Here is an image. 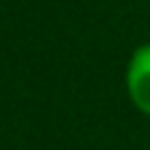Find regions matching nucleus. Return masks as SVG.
<instances>
[{
    "label": "nucleus",
    "mask_w": 150,
    "mask_h": 150,
    "mask_svg": "<svg viewBox=\"0 0 150 150\" xmlns=\"http://www.w3.org/2000/svg\"><path fill=\"white\" fill-rule=\"evenodd\" d=\"M126 94L142 115L150 118V43L131 51L126 64Z\"/></svg>",
    "instance_id": "nucleus-1"
}]
</instances>
